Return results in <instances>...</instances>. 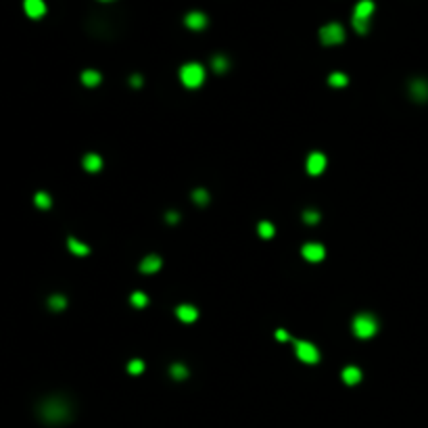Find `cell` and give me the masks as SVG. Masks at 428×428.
Listing matches in <instances>:
<instances>
[{
    "label": "cell",
    "mask_w": 428,
    "mask_h": 428,
    "mask_svg": "<svg viewBox=\"0 0 428 428\" xmlns=\"http://www.w3.org/2000/svg\"><path fill=\"white\" fill-rule=\"evenodd\" d=\"M48 307H50L52 311H63V309L67 307V299H65L63 295H52V297L48 299Z\"/></svg>",
    "instance_id": "cell-21"
},
{
    "label": "cell",
    "mask_w": 428,
    "mask_h": 428,
    "mask_svg": "<svg viewBox=\"0 0 428 428\" xmlns=\"http://www.w3.org/2000/svg\"><path fill=\"white\" fill-rule=\"evenodd\" d=\"M276 338H278V340H282V343L291 340V336H288V332H286V330H278V332H276Z\"/></svg>",
    "instance_id": "cell-29"
},
{
    "label": "cell",
    "mask_w": 428,
    "mask_h": 428,
    "mask_svg": "<svg viewBox=\"0 0 428 428\" xmlns=\"http://www.w3.org/2000/svg\"><path fill=\"white\" fill-rule=\"evenodd\" d=\"M351 23H353V30H355L357 34H366V32L370 30V19H360V17H353V19H351Z\"/></svg>",
    "instance_id": "cell-25"
},
{
    "label": "cell",
    "mask_w": 428,
    "mask_h": 428,
    "mask_svg": "<svg viewBox=\"0 0 428 428\" xmlns=\"http://www.w3.org/2000/svg\"><path fill=\"white\" fill-rule=\"evenodd\" d=\"M23 11L27 17L40 19V17H44L46 5H44V0H23Z\"/></svg>",
    "instance_id": "cell-9"
},
{
    "label": "cell",
    "mask_w": 428,
    "mask_h": 428,
    "mask_svg": "<svg viewBox=\"0 0 428 428\" xmlns=\"http://www.w3.org/2000/svg\"><path fill=\"white\" fill-rule=\"evenodd\" d=\"M301 255L305 261H309V264H320V261L326 257V248L320 242H307V244H303Z\"/></svg>",
    "instance_id": "cell-6"
},
{
    "label": "cell",
    "mask_w": 428,
    "mask_h": 428,
    "mask_svg": "<svg viewBox=\"0 0 428 428\" xmlns=\"http://www.w3.org/2000/svg\"><path fill=\"white\" fill-rule=\"evenodd\" d=\"M130 303H132L134 307L142 309V307H146V305H148V297H146L144 293H140V291H136V293H132V297H130Z\"/></svg>",
    "instance_id": "cell-24"
},
{
    "label": "cell",
    "mask_w": 428,
    "mask_h": 428,
    "mask_svg": "<svg viewBox=\"0 0 428 428\" xmlns=\"http://www.w3.org/2000/svg\"><path fill=\"white\" fill-rule=\"evenodd\" d=\"M103 81V75L99 71H94V69H86V71H81V84L88 86V88H94L99 86Z\"/></svg>",
    "instance_id": "cell-17"
},
{
    "label": "cell",
    "mask_w": 428,
    "mask_h": 428,
    "mask_svg": "<svg viewBox=\"0 0 428 428\" xmlns=\"http://www.w3.org/2000/svg\"><path fill=\"white\" fill-rule=\"evenodd\" d=\"M67 248L71 251L73 255H77V257H84V255H88L90 253V248H88V244L86 242H79L77 238H73V236H69L67 238Z\"/></svg>",
    "instance_id": "cell-16"
},
{
    "label": "cell",
    "mask_w": 428,
    "mask_h": 428,
    "mask_svg": "<svg viewBox=\"0 0 428 428\" xmlns=\"http://www.w3.org/2000/svg\"><path fill=\"white\" fill-rule=\"evenodd\" d=\"M257 232H259V236H261V238H272L274 234H276V228H274V224H272V222H259Z\"/></svg>",
    "instance_id": "cell-23"
},
{
    "label": "cell",
    "mask_w": 428,
    "mask_h": 428,
    "mask_svg": "<svg viewBox=\"0 0 428 428\" xmlns=\"http://www.w3.org/2000/svg\"><path fill=\"white\" fill-rule=\"evenodd\" d=\"M295 353H297L299 360L303 364H307V366H313V364L320 362V351H317V347L309 340H297L295 343Z\"/></svg>",
    "instance_id": "cell-5"
},
{
    "label": "cell",
    "mask_w": 428,
    "mask_h": 428,
    "mask_svg": "<svg viewBox=\"0 0 428 428\" xmlns=\"http://www.w3.org/2000/svg\"><path fill=\"white\" fill-rule=\"evenodd\" d=\"M81 165H84V169L90 172V174H96V172H101L103 169V157L101 155H96V153H88L84 157V161H81Z\"/></svg>",
    "instance_id": "cell-15"
},
{
    "label": "cell",
    "mask_w": 428,
    "mask_h": 428,
    "mask_svg": "<svg viewBox=\"0 0 428 428\" xmlns=\"http://www.w3.org/2000/svg\"><path fill=\"white\" fill-rule=\"evenodd\" d=\"M169 374H172L174 380H186L188 378V370H186L184 364H174L169 368Z\"/></svg>",
    "instance_id": "cell-22"
},
{
    "label": "cell",
    "mask_w": 428,
    "mask_h": 428,
    "mask_svg": "<svg viewBox=\"0 0 428 428\" xmlns=\"http://www.w3.org/2000/svg\"><path fill=\"white\" fill-rule=\"evenodd\" d=\"M305 167H307V174L309 176H320L324 169H326V155L324 153H311L307 157V163H305Z\"/></svg>",
    "instance_id": "cell-8"
},
{
    "label": "cell",
    "mask_w": 428,
    "mask_h": 428,
    "mask_svg": "<svg viewBox=\"0 0 428 428\" xmlns=\"http://www.w3.org/2000/svg\"><path fill=\"white\" fill-rule=\"evenodd\" d=\"M180 81H182L186 88H190V90L203 86V81H205V69H203V65H199V63H186V65H182V69H180Z\"/></svg>",
    "instance_id": "cell-3"
},
{
    "label": "cell",
    "mask_w": 428,
    "mask_h": 428,
    "mask_svg": "<svg viewBox=\"0 0 428 428\" xmlns=\"http://www.w3.org/2000/svg\"><path fill=\"white\" fill-rule=\"evenodd\" d=\"M128 372H130V374H134V376L136 374H142V372H144V362L142 360H132L128 364Z\"/></svg>",
    "instance_id": "cell-27"
},
{
    "label": "cell",
    "mask_w": 428,
    "mask_h": 428,
    "mask_svg": "<svg viewBox=\"0 0 428 428\" xmlns=\"http://www.w3.org/2000/svg\"><path fill=\"white\" fill-rule=\"evenodd\" d=\"M38 413H40V418H42L46 424L57 426V424L69 422V418H71V405H69L65 399L52 397V399H46V401H42Z\"/></svg>",
    "instance_id": "cell-1"
},
{
    "label": "cell",
    "mask_w": 428,
    "mask_h": 428,
    "mask_svg": "<svg viewBox=\"0 0 428 428\" xmlns=\"http://www.w3.org/2000/svg\"><path fill=\"white\" fill-rule=\"evenodd\" d=\"M320 40L326 46H336L345 42V27L340 23H328L320 30Z\"/></svg>",
    "instance_id": "cell-4"
},
{
    "label": "cell",
    "mask_w": 428,
    "mask_h": 428,
    "mask_svg": "<svg viewBox=\"0 0 428 428\" xmlns=\"http://www.w3.org/2000/svg\"><path fill=\"white\" fill-rule=\"evenodd\" d=\"M378 328L380 324L376 320V315L372 313H360L353 317V332L357 338H372L378 332Z\"/></svg>",
    "instance_id": "cell-2"
},
{
    "label": "cell",
    "mask_w": 428,
    "mask_h": 428,
    "mask_svg": "<svg viewBox=\"0 0 428 428\" xmlns=\"http://www.w3.org/2000/svg\"><path fill=\"white\" fill-rule=\"evenodd\" d=\"M184 25L188 27V30H195V32L205 30V27H207V15L201 13V11H192L184 17Z\"/></svg>",
    "instance_id": "cell-10"
},
{
    "label": "cell",
    "mask_w": 428,
    "mask_h": 428,
    "mask_svg": "<svg viewBox=\"0 0 428 428\" xmlns=\"http://www.w3.org/2000/svg\"><path fill=\"white\" fill-rule=\"evenodd\" d=\"M130 84L136 86V88H140V86H142V77H140V75H132V77H130Z\"/></svg>",
    "instance_id": "cell-30"
},
{
    "label": "cell",
    "mask_w": 428,
    "mask_h": 428,
    "mask_svg": "<svg viewBox=\"0 0 428 428\" xmlns=\"http://www.w3.org/2000/svg\"><path fill=\"white\" fill-rule=\"evenodd\" d=\"M34 203L38 209H50V205H52V199L48 192H36V197H34Z\"/></svg>",
    "instance_id": "cell-20"
},
{
    "label": "cell",
    "mask_w": 428,
    "mask_h": 428,
    "mask_svg": "<svg viewBox=\"0 0 428 428\" xmlns=\"http://www.w3.org/2000/svg\"><path fill=\"white\" fill-rule=\"evenodd\" d=\"M409 96L416 103H428V79H411L409 81Z\"/></svg>",
    "instance_id": "cell-7"
},
{
    "label": "cell",
    "mask_w": 428,
    "mask_h": 428,
    "mask_svg": "<svg viewBox=\"0 0 428 428\" xmlns=\"http://www.w3.org/2000/svg\"><path fill=\"white\" fill-rule=\"evenodd\" d=\"M211 67H213L215 73H226L228 67H230V61L224 57V54H215V57L211 59Z\"/></svg>",
    "instance_id": "cell-18"
},
{
    "label": "cell",
    "mask_w": 428,
    "mask_h": 428,
    "mask_svg": "<svg viewBox=\"0 0 428 428\" xmlns=\"http://www.w3.org/2000/svg\"><path fill=\"white\" fill-rule=\"evenodd\" d=\"M165 219H167L169 224H176V222H178V219H180V217H178V213H176V211H169L167 215H165Z\"/></svg>",
    "instance_id": "cell-31"
},
{
    "label": "cell",
    "mask_w": 428,
    "mask_h": 428,
    "mask_svg": "<svg viewBox=\"0 0 428 428\" xmlns=\"http://www.w3.org/2000/svg\"><path fill=\"white\" fill-rule=\"evenodd\" d=\"M161 266H163V261H161L159 255H148L140 261V272L142 274H155V272L161 270Z\"/></svg>",
    "instance_id": "cell-13"
},
{
    "label": "cell",
    "mask_w": 428,
    "mask_h": 428,
    "mask_svg": "<svg viewBox=\"0 0 428 428\" xmlns=\"http://www.w3.org/2000/svg\"><path fill=\"white\" fill-rule=\"evenodd\" d=\"M328 84L332 86V88H345V86L349 84V77L345 75V73H340V71H334V73L328 75Z\"/></svg>",
    "instance_id": "cell-19"
},
{
    "label": "cell",
    "mask_w": 428,
    "mask_h": 428,
    "mask_svg": "<svg viewBox=\"0 0 428 428\" xmlns=\"http://www.w3.org/2000/svg\"><path fill=\"white\" fill-rule=\"evenodd\" d=\"M176 315H178V320H180V322L192 324V322L199 320V309L195 305H188V303H184V305H178L176 307Z\"/></svg>",
    "instance_id": "cell-11"
},
{
    "label": "cell",
    "mask_w": 428,
    "mask_h": 428,
    "mask_svg": "<svg viewBox=\"0 0 428 428\" xmlns=\"http://www.w3.org/2000/svg\"><path fill=\"white\" fill-rule=\"evenodd\" d=\"M343 382L345 384H349V386H355V384H360L362 382V378H364V372L357 368V366H347L343 370Z\"/></svg>",
    "instance_id": "cell-12"
},
{
    "label": "cell",
    "mask_w": 428,
    "mask_h": 428,
    "mask_svg": "<svg viewBox=\"0 0 428 428\" xmlns=\"http://www.w3.org/2000/svg\"><path fill=\"white\" fill-rule=\"evenodd\" d=\"M374 3L372 0H360V3L355 5V11H353V17H360V19H370L372 13H374Z\"/></svg>",
    "instance_id": "cell-14"
},
{
    "label": "cell",
    "mask_w": 428,
    "mask_h": 428,
    "mask_svg": "<svg viewBox=\"0 0 428 428\" xmlns=\"http://www.w3.org/2000/svg\"><path fill=\"white\" fill-rule=\"evenodd\" d=\"M192 201H195L197 205H207V203H209V195H207V190L199 188V190L192 192Z\"/></svg>",
    "instance_id": "cell-26"
},
{
    "label": "cell",
    "mask_w": 428,
    "mask_h": 428,
    "mask_svg": "<svg viewBox=\"0 0 428 428\" xmlns=\"http://www.w3.org/2000/svg\"><path fill=\"white\" fill-rule=\"evenodd\" d=\"M303 222H305V224H309V226H313V224H317V222H320V213H317V211H313V209H307L305 213H303Z\"/></svg>",
    "instance_id": "cell-28"
}]
</instances>
